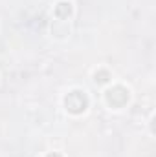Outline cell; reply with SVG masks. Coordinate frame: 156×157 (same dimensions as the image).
Wrapping results in <instances>:
<instances>
[{
    "mask_svg": "<svg viewBox=\"0 0 156 157\" xmlns=\"http://www.w3.org/2000/svg\"><path fill=\"white\" fill-rule=\"evenodd\" d=\"M96 80L107 82V80H109V73H107V71H97V73H96Z\"/></svg>",
    "mask_w": 156,
    "mask_h": 157,
    "instance_id": "277c9868",
    "label": "cell"
},
{
    "mask_svg": "<svg viewBox=\"0 0 156 157\" xmlns=\"http://www.w3.org/2000/svg\"><path fill=\"white\" fill-rule=\"evenodd\" d=\"M107 101H109V104L110 106H123L127 101H129V93H127V90L125 88H121V86H116V88H112V90H109L107 91Z\"/></svg>",
    "mask_w": 156,
    "mask_h": 157,
    "instance_id": "7a4b0ae2",
    "label": "cell"
},
{
    "mask_svg": "<svg viewBox=\"0 0 156 157\" xmlns=\"http://www.w3.org/2000/svg\"><path fill=\"white\" fill-rule=\"evenodd\" d=\"M48 157H61V155H59V154H50Z\"/></svg>",
    "mask_w": 156,
    "mask_h": 157,
    "instance_id": "5b68a950",
    "label": "cell"
},
{
    "mask_svg": "<svg viewBox=\"0 0 156 157\" xmlns=\"http://www.w3.org/2000/svg\"><path fill=\"white\" fill-rule=\"evenodd\" d=\"M64 104H66V110H68V112H72V113H81V112L86 110L88 99H86V95H84L83 91H72V93L66 95Z\"/></svg>",
    "mask_w": 156,
    "mask_h": 157,
    "instance_id": "6da1fadb",
    "label": "cell"
},
{
    "mask_svg": "<svg viewBox=\"0 0 156 157\" xmlns=\"http://www.w3.org/2000/svg\"><path fill=\"white\" fill-rule=\"evenodd\" d=\"M70 13H72V6H70L68 2H61V4L55 7V15H57L59 18H68Z\"/></svg>",
    "mask_w": 156,
    "mask_h": 157,
    "instance_id": "3957f363",
    "label": "cell"
}]
</instances>
